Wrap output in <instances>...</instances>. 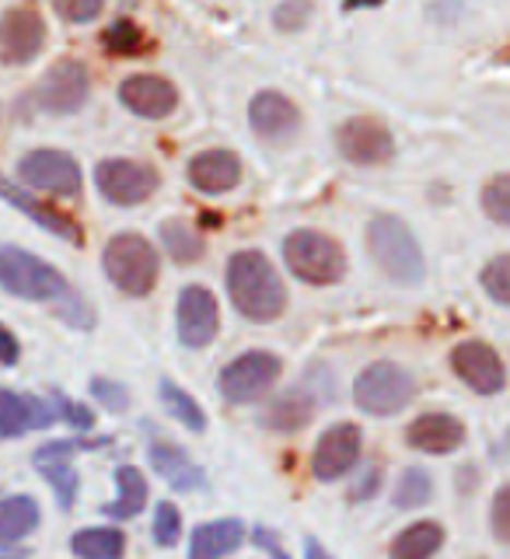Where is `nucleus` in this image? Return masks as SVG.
Instances as JSON below:
<instances>
[{
  "label": "nucleus",
  "instance_id": "1",
  "mask_svg": "<svg viewBox=\"0 0 510 559\" xmlns=\"http://www.w3.org/2000/svg\"><path fill=\"white\" fill-rule=\"evenodd\" d=\"M227 297L249 322H276L287 308V287L262 252H235L227 259Z\"/></svg>",
  "mask_w": 510,
  "mask_h": 559
},
{
  "label": "nucleus",
  "instance_id": "2",
  "mask_svg": "<svg viewBox=\"0 0 510 559\" xmlns=\"http://www.w3.org/2000/svg\"><path fill=\"white\" fill-rule=\"evenodd\" d=\"M367 252L378 262V270L389 280H395V284L402 287L424 284V276H427L424 249H419L416 235L410 231V224L402 217L378 214L367 224Z\"/></svg>",
  "mask_w": 510,
  "mask_h": 559
},
{
  "label": "nucleus",
  "instance_id": "3",
  "mask_svg": "<svg viewBox=\"0 0 510 559\" xmlns=\"http://www.w3.org/2000/svg\"><path fill=\"white\" fill-rule=\"evenodd\" d=\"M284 262L297 280H305V284H311V287L340 284L343 273H346L343 245L336 238L322 235V231H311V227H301V231L287 235Z\"/></svg>",
  "mask_w": 510,
  "mask_h": 559
},
{
  "label": "nucleus",
  "instance_id": "4",
  "mask_svg": "<svg viewBox=\"0 0 510 559\" xmlns=\"http://www.w3.org/2000/svg\"><path fill=\"white\" fill-rule=\"evenodd\" d=\"M102 270L122 294L147 297L154 290V284H157V270H162V262H157L154 245L144 235L122 231V235H116L109 245H105Z\"/></svg>",
  "mask_w": 510,
  "mask_h": 559
},
{
  "label": "nucleus",
  "instance_id": "5",
  "mask_svg": "<svg viewBox=\"0 0 510 559\" xmlns=\"http://www.w3.org/2000/svg\"><path fill=\"white\" fill-rule=\"evenodd\" d=\"M0 287L25 301H57L67 294V280L46 259L17 245H0Z\"/></svg>",
  "mask_w": 510,
  "mask_h": 559
},
{
  "label": "nucleus",
  "instance_id": "6",
  "mask_svg": "<svg viewBox=\"0 0 510 559\" xmlns=\"http://www.w3.org/2000/svg\"><path fill=\"white\" fill-rule=\"evenodd\" d=\"M413 395H416L413 374L392 360H378L371 367H364L354 381V402L367 416H395L410 406Z\"/></svg>",
  "mask_w": 510,
  "mask_h": 559
},
{
  "label": "nucleus",
  "instance_id": "7",
  "mask_svg": "<svg viewBox=\"0 0 510 559\" xmlns=\"http://www.w3.org/2000/svg\"><path fill=\"white\" fill-rule=\"evenodd\" d=\"M280 371H284V364H280L276 354H270V349H249V354L235 357L224 367L217 378V389L227 402H235V406H249V402L270 395Z\"/></svg>",
  "mask_w": 510,
  "mask_h": 559
},
{
  "label": "nucleus",
  "instance_id": "8",
  "mask_svg": "<svg viewBox=\"0 0 510 559\" xmlns=\"http://www.w3.org/2000/svg\"><path fill=\"white\" fill-rule=\"evenodd\" d=\"M87 95H92V81H87V70L78 60L52 63V70L32 92L35 105L49 116H74L78 109H84Z\"/></svg>",
  "mask_w": 510,
  "mask_h": 559
},
{
  "label": "nucleus",
  "instance_id": "9",
  "mask_svg": "<svg viewBox=\"0 0 510 559\" xmlns=\"http://www.w3.org/2000/svg\"><path fill=\"white\" fill-rule=\"evenodd\" d=\"M95 182L102 189V197L116 206H137L154 197L157 189V171L144 162H127V157H112L102 162L95 171Z\"/></svg>",
  "mask_w": 510,
  "mask_h": 559
},
{
  "label": "nucleus",
  "instance_id": "10",
  "mask_svg": "<svg viewBox=\"0 0 510 559\" xmlns=\"http://www.w3.org/2000/svg\"><path fill=\"white\" fill-rule=\"evenodd\" d=\"M46 46V22L35 8H11L0 14V63L25 67Z\"/></svg>",
  "mask_w": 510,
  "mask_h": 559
},
{
  "label": "nucleus",
  "instance_id": "11",
  "mask_svg": "<svg viewBox=\"0 0 510 559\" xmlns=\"http://www.w3.org/2000/svg\"><path fill=\"white\" fill-rule=\"evenodd\" d=\"M360 448H364V433L357 424H336L329 427L319 444L311 451V472L319 483H336L346 472H354L360 462Z\"/></svg>",
  "mask_w": 510,
  "mask_h": 559
},
{
  "label": "nucleus",
  "instance_id": "12",
  "mask_svg": "<svg viewBox=\"0 0 510 559\" xmlns=\"http://www.w3.org/2000/svg\"><path fill=\"white\" fill-rule=\"evenodd\" d=\"M17 175H22L25 186L46 189L52 197H78L81 192V165L67 151H32L17 165Z\"/></svg>",
  "mask_w": 510,
  "mask_h": 559
},
{
  "label": "nucleus",
  "instance_id": "13",
  "mask_svg": "<svg viewBox=\"0 0 510 559\" xmlns=\"http://www.w3.org/2000/svg\"><path fill=\"white\" fill-rule=\"evenodd\" d=\"M336 147L349 165H384L395 154V140L384 122L357 116L336 130Z\"/></svg>",
  "mask_w": 510,
  "mask_h": 559
},
{
  "label": "nucleus",
  "instance_id": "14",
  "mask_svg": "<svg viewBox=\"0 0 510 559\" xmlns=\"http://www.w3.org/2000/svg\"><path fill=\"white\" fill-rule=\"evenodd\" d=\"M451 371L459 374L476 395H497L507 384L503 360L494 346H486L483 340H465L451 349Z\"/></svg>",
  "mask_w": 510,
  "mask_h": 559
},
{
  "label": "nucleus",
  "instance_id": "15",
  "mask_svg": "<svg viewBox=\"0 0 510 559\" xmlns=\"http://www.w3.org/2000/svg\"><path fill=\"white\" fill-rule=\"evenodd\" d=\"M221 329V311H217V297L206 287L192 284L179 294V340L189 349H203L217 340Z\"/></svg>",
  "mask_w": 510,
  "mask_h": 559
},
{
  "label": "nucleus",
  "instance_id": "16",
  "mask_svg": "<svg viewBox=\"0 0 510 559\" xmlns=\"http://www.w3.org/2000/svg\"><path fill=\"white\" fill-rule=\"evenodd\" d=\"M119 102L140 119H165L179 105V92L175 84L154 74H137L119 84Z\"/></svg>",
  "mask_w": 510,
  "mask_h": 559
},
{
  "label": "nucleus",
  "instance_id": "17",
  "mask_svg": "<svg viewBox=\"0 0 510 559\" xmlns=\"http://www.w3.org/2000/svg\"><path fill=\"white\" fill-rule=\"evenodd\" d=\"M249 122L256 136L270 140V144H284L297 133L301 127V112H297V105L280 95V92H259L252 102H249Z\"/></svg>",
  "mask_w": 510,
  "mask_h": 559
},
{
  "label": "nucleus",
  "instance_id": "18",
  "mask_svg": "<svg viewBox=\"0 0 510 559\" xmlns=\"http://www.w3.org/2000/svg\"><path fill=\"white\" fill-rule=\"evenodd\" d=\"M0 200H8L11 206H17L28 221H35V224H39L43 231H49V235H57V238H63V241H70V245H81V241H84V231H81V227H78L74 221H70L67 214H60V210H52V206L39 203L25 186H14V182L8 179V175H0Z\"/></svg>",
  "mask_w": 510,
  "mask_h": 559
},
{
  "label": "nucleus",
  "instance_id": "19",
  "mask_svg": "<svg viewBox=\"0 0 510 559\" xmlns=\"http://www.w3.org/2000/svg\"><path fill=\"white\" fill-rule=\"evenodd\" d=\"M52 419H60L52 402L0 389V437H22L25 430H43Z\"/></svg>",
  "mask_w": 510,
  "mask_h": 559
},
{
  "label": "nucleus",
  "instance_id": "20",
  "mask_svg": "<svg viewBox=\"0 0 510 559\" xmlns=\"http://www.w3.org/2000/svg\"><path fill=\"white\" fill-rule=\"evenodd\" d=\"M406 441H410V448L424 451V454H451L465 444V427H462L459 416L424 413L410 424Z\"/></svg>",
  "mask_w": 510,
  "mask_h": 559
},
{
  "label": "nucleus",
  "instance_id": "21",
  "mask_svg": "<svg viewBox=\"0 0 510 559\" xmlns=\"http://www.w3.org/2000/svg\"><path fill=\"white\" fill-rule=\"evenodd\" d=\"M78 448H81V441H52V444H43L32 459L35 468L49 479V486L57 489L63 511L74 507V493H78V472H74V451Z\"/></svg>",
  "mask_w": 510,
  "mask_h": 559
},
{
  "label": "nucleus",
  "instance_id": "22",
  "mask_svg": "<svg viewBox=\"0 0 510 559\" xmlns=\"http://www.w3.org/2000/svg\"><path fill=\"white\" fill-rule=\"evenodd\" d=\"M192 189L206 192V197H217L241 182V162L235 151H203L189 162L186 168Z\"/></svg>",
  "mask_w": 510,
  "mask_h": 559
},
{
  "label": "nucleus",
  "instance_id": "23",
  "mask_svg": "<svg viewBox=\"0 0 510 559\" xmlns=\"http://www.w3.org/2000/svg\"><path fill=\"white\" fill-rule=\"evenodd\" d=\"M249 528L235 518H221V521H206L200 528H192L189 538V559H224L245 546Z\"/></svg>",
  "mask_w": 510,
  "mask_h": 559
},
{
  "label": "nucleus",
  "instance_id": "24",
  "mask_svg": "<svg viewBox=\"0 0 510 559\" xmlns=\"http://www.w3.org/2000/svg\"><path fill=\"white\" fill-rule=\"evenodd\" d=\"M151 465L162 472L165 483L171 489H179V493H192V489H203V483H206L203 468L171 441H154L151 444Z\"/></svg>",
  "mask_w": 510,
  "mask_h": 559
},
{
  "label": "nucleus",
  "instance_id": "25",
  "mask_svg": "<svg viewBox=\"0 0 510 559\" xmlns=\"http://www.w3.org/2000/svg\"><path fill=\"white\" fill-rule=\"evenodd\" d=\"M116 489H119L116 500L102 507L105 518L130 521V518H137L140 511H144V503H147V479H144V472H140L137 465H119L116 468Z\"/></svg>",
  "mask_w": 510,
  "mask_h": 559
},
{
  "label": "nucleus",
  "instance_id": "26",
  "mask_svg": "<svg viewBox=\"0 0 510 559\" xmlns=\"http://www.w3.org/2000/svg\"><path fill=\"white\" fill-rule=\"evenodd\" d=\"M444 546V528L437 521H416L410 528H402L392 546L389 556L392 559H434Z\"/></svg>",
  "mask_w": 510,
  "mask_h": 559
},
{
  "label": "nucleus",
  "instance_id": "27",
  "mask_svg": "<svg viewBox=\"0 0 510 559\" xmlns=\"http://www.w3.org/2000/svg\"><path fill=\"white\" fill-rule=\"evenodd\" d=\"M39 503L35 497H4L0 500V546H14V542H22L25 535H32L39 528Z\"/></svg>",
  "mask_w": 510,
  "mask_h": 559
},
{
  "label": "nucleus",
  "instance_id": "28",
  "mask_svg": "<svg viewBox=\"0 0 510 559\" xmlns=\"http://www.w3.org/2000/svg\"><path fill=\"white\" fill-rule=\"evenodd\" d=\"M315 416V399L301 389H290L284 395H276L270 402L266 416H262V424H266L270 430H284V433H294L311 424Z\"/></svg>",
  "mask_w": 510,
  "mask_h": 559
},
{
  "label": "nucleus",
  "instance_id": "29",
  "mask_svg": "<svg viewBox=\"0 0 510 559\" xmlns=\"http://www.w3.org/2000/svg\"><path fill=\"white\" fill-rule=\"evenodd\" d=\"M70 552L78 559H122V552H127V535L112 528V524L81 528L70 538Z\"/></svg>",
  "mask_w": 510,
  "mask_h": 559
},
{
  "label": "nucleus",
  "instance_id": "30",
  "mask_svg": "<svg viewBox=\"0 0 510 559\" xmlns=\"http://www.w3.org/2000/svg\"><path fill=\"white\" fill-rule=\"evenodd\" d=\"M157 395H162V402H165V409L179 419V424L186 427V430H192V433H203L206 430V413L200 409V402L192 399L186 389H179L171 378H165L162 384H157Z\"/></svg>",
  "mask_w": 510,
  "mask_h": 559
},
{
  "label": "nucleus",
  "instance_id": "31",
  "mask_svg": "<svg viewBox=\"0 0 510 559\" xmlns=\"http://www.w3.org/2000/svg\"><path fill=\"white\" fill-rule=\"evenodd\" d=\"M162 241H165V249H168V255L175 262H197L203 255V249H206L203 238L192 231L189 224H182V221L162 224Z\"/></svg>",
  "mask_w": 510,
  "mask_h": 559
},
{
  "label": "nucleus",
  "instance_id": "32",
  "mask_svg": "<svg viewBox=\"0 0 510 559\" xmlns=\"http://www.w3.org/2000/svg\"><path fill=\"white\" fill-rule=\"evenodd\" d=\"M430 497H434L430 472H424V468H406V472H402V479L395 483L392 503L399 507V511H416V507H424Z\"/></svg>",
  "mask_w": 510,
  "mask_h": 559
},
{
  "label": "nucleus",
  "instance_id": "33",
  "mask_svg": "<svg viewBox=\"0 0 510 559\" xmlns=\"http://www.w3.org/2000/svg\"><path fill=\"white\" fill-rule=\"evenodd\" d=\"M102 43L109 52H116V57H137V52L147 49L144 32H140L130 17H119V22H112L109 28H105Z\"/></svg>",
  "mask_w": 510,
  "mask_h": 559
},
{
  "label": "nucleus",
  "instance_id": "34",
  "mask_svg": "<svg viewBox=\"0 0 510 559\" xmlns=\"http://www.w3.org/2000/svg\"><path fill=\"white\" fill-rule=\"evenodd\" d=\"M479 203H483V214L489 221L510 227V175L507 171L503 175H494V179L483 186Z\"/></svg>",
  "mask_w": 510,
  "mask_h": 559
},
{
  "label": "nucleus",
  "instance_id": "35",
  "mask_svg": "<svg viewBox=\"0 0 510 559\" xmlns=\"http://www.w3.org/2000/svg\"><path fill=\"white\" fill-rule=\"evenodd\" d=\"M479 280H483V290H486L489 297H494L497 305L510 308V255L489 259Z\"/></svg>",
  "mask_w": 510,
  "mask_h": 559
},
{
  "label": "nucleus",
  "instance_id": "36",
  "mask_svg": "<svg viewBox=\"0 0 510 559\" xmlns=\"http://www.w3.org/2000/svg\"><path fill=\"white\" fill-rule=\"evenodd\" d=\"M179 538H182V514H179V507L162 500V503H157V511H154V542L162 549H171V546H179Z\"/></svg>",
  "mask_w": 510,
  "mask_h": 559
},
{
  "label": "nucleus",
  "instance_id": "37",
  "mask_svg": "<svg viewBox=\"0 0 510 559\" xmlns=\"http://www.w3.org/2000/svg\"><path fill=\"white\" fill-rule=\"evenodd\" d=\"M92 395H95L109 413H127V409H130V392H127V384H119V381L95 378V381H92Z\"/></svg>",
  "mask_w": 510,
  "mask_h": 559
},
{
  "label": "nucleus",
  "instance_id": "38",
  "mask_svg": "<svg viewBox=\"0 0 510 559\" xmlns=\"http://www.w3.org/2000/svg\"><path fill=\"white\" fill-rule=\"evenodd\" d=\"M102 8H105V0H52V11H57L63 22H74V25L95 22Z\"/></svg>",
  "mask_w": 510,
  "mask_h": 559
},
{
  "label": "nucleus",
  "instance_id": "39",
  "mask_svg": "<svg viewBox=\"0 0 510 559\" xmlns=\"http://www.w3.org/2000/svg\"><path fill=\"white\" fill-rule=\"evenodd\" d=\"M308 14H311V0H284V4L273 11V22L284 32H297V28H305Z\"/></svg>",
  "mask_w": 510,
  "mask_h": 559
},
{
  "label": "nucleus",
  "instance_id": "40",
  "mask_svg": "<svg viewBox=\"0 0 510 559\" xmlns=\"http://www.w3.org/2000/svg\"><path fill=\"white\" fill-rule=\"evenodd\" d=\"M489 524H494V535L500 542H510V483H503L489 507Z\"/></svg>",
  "mask_w": 510,
  "mask_h": 559
},
{
  "label": "nucleus",
  "instance_id": "41",
  "mask_svg": "<svg viewBox=\"0 0 510 559\" xmlns=\"http://www.w3.org/2000/svg\"><path fill=\"white\" fill-rule=\"evenodd\" d=\"M52 406H57L60 419H67L70 427H78V430H92L95 413L87 409V406H78V402H70L67 395H52Z\"/></svg>",
  "mask_w": 510,
  "mask_h": 559
},
{
  "label": "nucleus",
  "instance_id": "42",
  "mask_svg": "<svg viewBox=\"0 0 510 559\" xmlns=\"http://www.w3.org/2000/svg\"><path fill=\"white\" fill-rule=\"evenodd\" d=\"M17 357H22V346H17L14 332H11L4 322H0V364H4V367H14Z\"/></svg>",
  "mask_w": 510,
  "mask_h": 559
},
{
  "label": "nucleus",
  "instance_id": "43",
  "mask_svg": "<svg viewBox=\"0 0 510 559\" xmlns=\"http://www.w3.org/2000/svg\"><path fill=\"white\" fill-rule=\"evenodd\" d=\"M256 542H259V546H262V549H266V552H270L273 559H290V556H287L284 549H280V546H276V542H273V535H270L266 528H256Z\"/></svg>",
  "mask_w": 510,
  "mask_h": 559
},
{
  "label": "nucleus",
  "instance_id": "44",
  "mask_svg": "<svg viewBox=\"0 0 510 559\" xmlns=\"http://www.w3.org/2000/svg\"><path fill=\"white\" fill-rule=\"evenodd\" d=\"M305 559H332V556L322 549L319 538H305Z\"/></svg>",
  "mask_w": 510,
  "mask_h": 559
},
{
  "label": "nucleus",
  "instance_id": "45",
  "mask_svg": "<svg viewBox=\"0 0 510 559\" xmlns=\"http://www.w3.org/2000/svg\"><path fill=\"white\" fill-rule=\"evenodd\" d=\"M378 4H384V0H346L349 11H354V8H378Z\"/></svg>",
  "mask_w": 510,
  "mask_h": 559
},
{
  "label": "nucleus",
  "instance_id": "46",
  "mask_svg": "<svg viewBox=\"0 0 510 559\" xmlns=\"http://www.w3.org/2000/svg\"><path fill=\"white\" fill-rule=\"evenodd\" d=\"M0 559H25V552H0Z\"/></svg>",
  "mask_w": 510,
  "mask_h": 559
}]
</instances>
